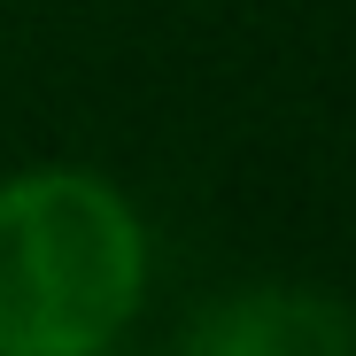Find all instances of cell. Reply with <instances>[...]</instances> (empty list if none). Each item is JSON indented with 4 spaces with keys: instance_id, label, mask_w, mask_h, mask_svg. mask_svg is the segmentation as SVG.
Masks as SVG:
<instances>
[{
    "instance_id": "cell-1",
    "label": "cell",
    "mask_w": 356,
    "mask_h": 356,
    "mask_svg": "<svg viewBox=\"0 0 356 356\" xmlns=\"http://www.w3.org/2000/svg\"><path fill=\"white\" fill-rule=\"evenodd\" d=\"M147 241L93 170L0 178V356H101L140 310Z\"/></svg>"
},
{
    "instance_id": "cell-2",
    "label": "cell",
    "mask_w": 356,
    "mask_h": 356,
    "mask_svg": "<svg viewBox=\"0 0 356 356\" xmlns=\"http://www.w3.org/2000/svg\"><path fill=\"white\" fill-rule=\"evenodd\" d=\"M194 356H356V310L318 286H241L194 325Z\"/></svg>"
},
{
    "instance_id": "cell-3",
    "label": "cell",
    "mask_w": 356,
    "mask_h": 356,
    "mask_svg": "<svg viewBox=\"0 0 356 356\" xmlns=\"http://www.w3.org/2000/svg\"><path fill=\"white\" fill-rule=\"evenodd\" d=\"M186 356H194V348H186Z\"/></svg>"
}]
</instances>
